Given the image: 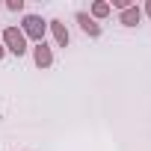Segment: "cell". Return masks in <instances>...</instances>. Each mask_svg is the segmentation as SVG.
Returning a JSON list of instances; mask_svg holds the SVG:
<instances>
[{"mask_svg":"<svg viewBox=\"0 0 151 151\" xmlns=\"http://www.w3.org/2000/svg\"><path fill=\"white\" fill-rule=\"evenodd\" d=\"M6 9L9 12H24V0H6Z\"/></svg>","mask_w":151,"mask_h":151,"instance_id":"obj_8","label":"cell"},{"mask_svg":"<svg viewBox=\"0 0 151 151\" xmlns=\"http://www.w3.org/2000/svg\"><path fill=\"white\" fill-rule=\"evenodd\" d=\"M33 62H36L39 68H50V65H53V50H50L47 42H39V45L33 47Z\"/></svg>","mask_w":151,"mask_h":151,"instance_id":"obj_3","label":"cell"},{"mask_svg":"<svg viewBox=\"0 0 151 151\" xmlns=\"http://www.w3.org/2000/svg\"><path fill=\"white\" fill-rule=\"evenodd\" d=\"M74 18H77V24H80V30L89 36V39H98L101 36V24L89 15V12H77V15H74Z\"/></svg>","mask_w":151,"mask_h":151,"instance_id":"obj_4","label":"cell"},{"mask_svg":"<svg viewBox=\"0 0 151 151\" xmlns=\"http://www.w3.org/2000/svg\"><path fill=\"white\" fill-rule=\"evenodd\" d=\"M3 47H6V53H15V56H24L30 47H27V36L21 33V27H6L3 30Z\"/></svg>","mask_w":151,"mask_h":151,"instance_id":"obj_1","label":"cell"},{"mask_svg":"<svg viewBox=\"0 0 151 151\" xmlns=\"http://www.w3.org/2000/svg\"><path fill=\"white\" fill-rule=\"evenodd\" d=\"M6 56V47H3V42H0V59H3Z\"/></svg>","mask_w":151,"mask_h":151,"instance_id":"obj_10","label":"cell"},{"mask_svg":"<svg viewBox=\"0 0 151 151\" xmlns=\"http://www.w3.org/2000/svg\"><path fill=\"white\" fill-rule=\"evenodd\" d=\"M113 9H110V3H107V0H95V3H92V9H89V15L95 18V21H101V18H107Z\"/></svg>","mask_w":151,"mask_h":151,"instance_id":"obj_7","label":"cell"},{"mask_svg":"<svg viewBox=\"0 0 151 151\" xmlns=\"http://www.w3.org/2000/svg\"><path fill=\"white\" fill-rule=\"evenodd\" d=\"M139 21H142V9H139L136 3H133V6H127V9L119 15V24H122V27H136Z\"/></svg>","mask_w":151,"mask_h":151,"instance_id":"obj_6","label":"cell"},{"mask_svg":"<svg viewBox=\"0 0 151 151\" xmlns=\"http://www.w3.org/2000/svg\"><path fill=\"white\" fill-rule=\"evenodd\" d=\"M45 30H47V21L42 15H24V24H21V33L27 39H33L36 45L45 42Z\"/></svg>","mask_w":151,"mask_h":151,"instance_id":"obj_2","label":"cell"},{"mask_svg":"<svg viewBox=\"0 0 151 151\" xmlns=\"http://www.w3.org/2000/svg\"><path fill=\"white\" fill-rule=\"evenodd\" d=\"M145 15L151 18V0H148V3H145Z\"/></svg>","mask_w":151,"mask_h":151,"instance_id":"obj_9","label":"cell"},{"mask_svg":"<svg viewBox=\"0 0 151 151\" xmlns=\"http://www.w3.org/2000/svg\"><path fill=\"white\" fill-rule=\"evenodd\" d=\"M47 30L53 33V42H56V47H68V42H71V36H68V27L59 21V18H53V21H47Z\"/></svg>","mask_w":151,"mask_h":151,"instance_id":"obj_5","label":"cell"}]
</instances>
